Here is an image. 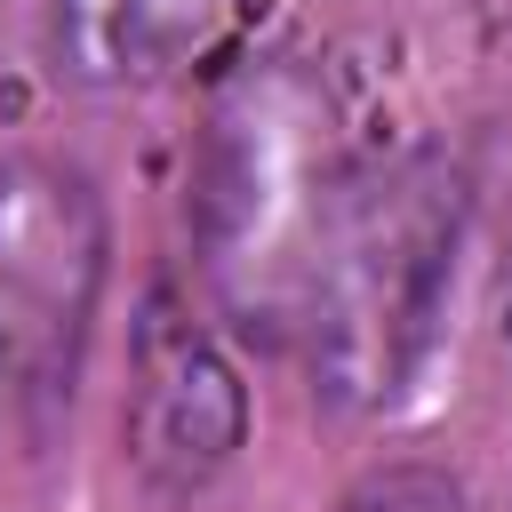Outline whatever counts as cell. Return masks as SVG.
<instances>
[{
	"label": "cell",
	"instance_id": "obj_4",
	"mask_svg": "<svg viewBox=\"0 0 512 512\" xmlns=\"http://www.w3.org/2000/svg\"><path fill=\"white\" fill-rule=\"evenodd\" d=\"M120 440L152 496H200L248 440V384L176 288H152L136 312Z\"/></svg>",
	"mask_w": 512,
	"mask_h": 512
},
{
	"label": "cell",
	"instance_id": "obj_2",
	"mask_svg": "<svg viewBox=\"0 0 512 512\" xmlns=\"http://www.w3.org/2000/svg\"><path fill=\"white\" fill-rule=\"evenodd\" d=\"M456 240H464V168L448 152L424 144L400 152L392 168H352L296 312L320 408L368 416L408 392V376L440 336Z\"/></svg>",
	"mask_w": 512,
	"mask_h": 512
},
{
	"label": "cell",
	"instance_id": "obj_7",
	"mask_svg": "<svg viewBox=\"0 0 512 512\" xmlns=\"http://www.w3.org/2000/svg\"><path fill=\"white\" fill-rule=\"evenodd\" d=\"M0 400H8V328H0Z\"/></svg>",
	"mask_w": 512,
	"mask_h": 512
},
{
	"label": "cell",
	"instance_id": "obj_3",
	"mask_svg": "<svg viewBox=\"0 0 512 512\" xmlns=\"http://www.w3.org/2000/svg\"><path fill=\"white\" fill-rule=\"evenodd\" d=\"M112 272V216L80 160L16 144L0 152V328L32 400L72 392L96 296Z\"/></svg>",
	"mask_w": 512,
	"mask_h": 512
},
{
	"label": "cell",
	"instance_id": "obj_6",
	"mask_svg": "<svg viewBox=\"0 0 512 512\" xmlns=\"http://www.w3.org/2000/svg\"><path fill=\"white\" fill-rule=\"evenodd\" d=\"M336 512H472V496H464V480H456L448 464L392 456V464L360 472V480L344 488V504H336Z\"/></svg>",
	"mask_w": 512,
	"mask_h": 512
},
{
	"label": "cell",
	"instance_id": "obj_1",
	"mask_svg": "<svg viewBox=\"0 0 512 512\" xmlns=\"http://www.w3.org/2000/svg\"><path fill=\"white\" fill-rule=\"evenodd\" d=\"M344 184L352 160L312 64L264 56L216 88L200 168H192V240H200L208 296L240 328L296 336Z\"/></svg>",
	"mask_w": 512,
	"mask_h": 512
},
{
	"label": "cell",
	"instance_id": "obj_5",
	"mask_svg": "<svg viewBox=\"0 0 512 512\" xmlns=\"http://www.w3.org/2000/svg\"><path fill=\"white\" fill-rule=\"evenodd\" d=\"M232 0H48V56L72 88L120 96L184 72Z\"/></svg>",
	"mask_w": 512,
	"mask_h": 512
}]
</instances>
